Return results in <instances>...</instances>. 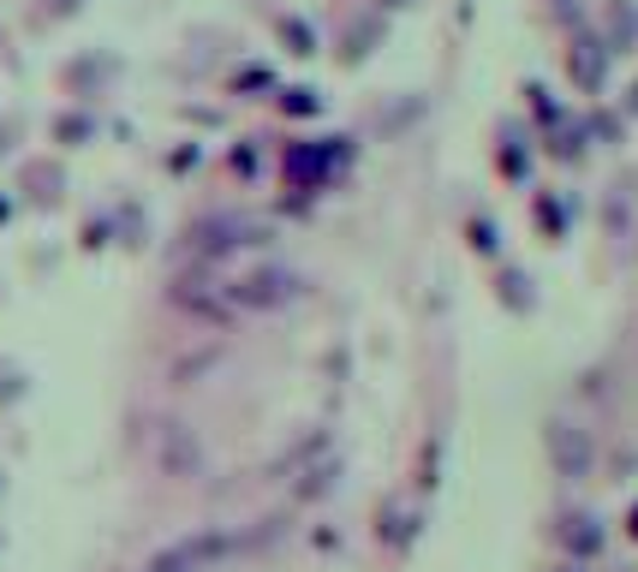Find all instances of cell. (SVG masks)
<instances>
[{
    "label": "cell",
    "mask_w": 638,
    "mask_h": 572,
    "mask_svg": "<svg viewBox=\"0 0 638 572\" xmlns=\"http://www.w3.org/2000/svg\"><path fill=\"white\" fill-rule=\"evenodd\" d=\"M197 561H203V555L185 543V549H168V555H156V561H149V572H197Z\"/></svg>",
    "instance_id": "cell-8"
},
{
    "label": "cell",
    "mask_w": 638,
    "mask_h": 572,
    "mask_svg": "<svg viewBox=\"0 0 638 572\" xmlns=\"http://www.w3.org/2000/svg\"><path fill=\"white\" fill-rule=\"evenodd\" d=\"M292 292H299V275L292 269H251L245 281L233 287V304H245V311H275Z\"/></svg>",
    "instance_id": "cell-2"
},
{
    "label": "cell",
    "mask_w": 638,
    "mask_h": 572,
    "mask_svg": "<svg viewBox=\"0 0 638 572\" xmlns=\"http://www.w3.org/2000/svg\"><path fill=\"white\" fill-rule=\"evenodd\" d=\"M633 108H638V84H633Z\"/></svg>",
    "instance_id": "cell-14"
},
{
    "label": "cell",
    "mask_w": 638,
    "mask_h": 572,
    "mask_svg": "<svg viewBox=\"0 0 638 572\" xmlns=\"http://www.w3.org/2000/svg\"><path fill=\"white\" fill-rule=\"evenodd\" d=\"M311 108H316L311 90H292V96H287V113H311Z\"/></svg>",
    "instance_id": "cell-10"
},
{
    "label": "cell",
    "mask_w": 638,
    "mask_h": 572,
    "mask_svg": "<svg viewBox=\"0 0 638 572\" xmlns=\"http://www.w3.org/2000/svg\"><path fill=\"white\" fill-rule=\"evenodd\" d=\"M340 161H352V149H340V137H328V144L292 149V156H287V173H292V185H323L328 173L340 168Z\"/></svg>",
    "instance_id": "cell-5"
},
{
    "label": "cell",
    "mask_w": 638,
    "mask_h": 572,
    "mask_svg": "<svg viewBox=\"0 0 638 572\" xmlns=\"http://www.w3.org/2000/svg\"><path fill=\"white\" fill-rule=\"evenodd\" d=\"M561 543H567L573 561H597L603 555V525L591 513H573V519H561Z\"/></svg>",
    "instance_id": "cell-6"
},
{
    "label": "cell",
    "mask_w": 638,
    "mask_h": 572,
    "mask_svg": "<svg viewBox=\"0 0 638 572\" xmlns=\"http://www.w3.org/2000/svg\"><path fill=\"white\" fill-rule=\"evenodd\" d=\"M633 42H638V7H633V0H609V12H603V48H609V54H627Z\"/></svg>",
    "instance_id": "cell-7"
},
{
    "label": "cell",
    "mask_w": 638,
    "mask_h": 572,
    "mask_svg": "<svg viewBox=\"0 0 638 572\" xmlns=\"http://www.w3.org/2000/svg\"><path fill=\"white\" fill-rule=\"evenodd\" d=\"M280 36H287L292 54H311V48H316V36H311V24H304V19H280Z\"/></svg>",
    "instance_id": "cell-9"
},
{
    "label": "cell",
    "mask_w": 638,
    "mask_h": 572,
    "mask_svg": "<svg viewBox=\"0 0 638 572\" xmlns=\"http://www.w3.org/2000/svg\"><path fill=\"white\" fill-rule=\"evenodd\" d=\"M627 537L638 543V507H633V513H627Z\"/></svg>",
    "instance_id": "cell-12"
},
{
    "label": "cell",
    "mask_w": 638,
    "mask_h": 572,
    "mask_svg": "<svg viewBox=\"0 0 638 572\" xmlns=\"http://www.w3.org/2000/svg\"><path fill=\"white\" fill-rule=\"evenodd\" d=\"M502 287H507V304H514V311H519V304H526V292H519V287H526V281H519V275H507Z\"/></svg>",
    "instance_id": "cell-11"
},
{
    "label": "cell",
    "mask_w": 638,
    "mask_h": 572,
    "mask_svg": "<svg viewBox=\"0 0 638 572\" xmlns=\"http://www.w3.org/2000/svg\"><path fill=\"white\" fill-rule=\"evenodd\" d=\"M567 78L579 84L585 96H597L609 84V48H603V36H573V48H567Z\"/></svg>",
    "instance_id": "cell-4"
},
{
    "label": "cell",
    "mask_w": 638,
    "mask_h": 572,
    "mask_svg": "<svg viewBox=\"0 0 638 572\" xmlns=\"http://www.w3.org/2000/svg\"><path fill=\"white\" fill-rule=\"evenodd\" d=\"M191 245H197L203 257H221V251H233V245H263V227L245 221V215H221V221H203L197 233H191Z\"/></svg>",
    "instance_id": "cell-3"
},
{
    "label": "cell",
    "mask_w": 638,
    "mask_h": 572,
    "mask_svg": "<svg viewBox=\"0 0 638 572\" xmlns=\"http://www.w3.org/2000/svg\"><path fill=\"white\" fill-rule=\"evenodd\" d=\"M549 7H567V0H549Z\"/></svg>",
    "instance_id": "cell-15"
},
{
    "label": "cell",
    "mask_w": 638,
    "mask_h": 572,
    "mask_svg": "<svg viewBox=\"0 0 638 572\" xmlns=\"http://www.w3.org/2000/svg\"><path fill=\"white\" fill-rule=\"evenodd\" d=\"M549 572H585V567H579V561H567V567H549Z\"/></svg>",
    "instance_id": "cell-13"
},
{
    "label": "cell",
    "mask_w": 638,
    "mask_h": 572,
    "mask_svg": "<svg viewBox=\"0 0 638 572\" xmlns=\"http://www.w3.org/2000/svg\"><path fill=\"white\" fill-rule=\"evenodd\" d=\"M543 448H549V465H555V477H591L597 448H591V436H585L579 424L555 417V424L543 429Z\"/></svg>",
    "instance_id": "cell-1"
}]
</instances>
